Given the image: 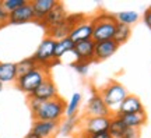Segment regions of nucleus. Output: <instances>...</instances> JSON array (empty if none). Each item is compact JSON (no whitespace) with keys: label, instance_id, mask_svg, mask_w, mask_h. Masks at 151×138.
Instances as JSON below:
<instances>
[{"label":"nucleus","instance_id":"obj_1","mask_svg":"<svg viewBox=\"0 0 151 138\" xmlns=\"http://www.w3.org/2000/svg\"><path fill=\"white\" fill-rule=\"evenodd\" d=\"M28 106H29L34 120L60 123L65 119L66 101L62 96L43 102L38 101L35 98H28Z\"/></svg>","mask_w":151,"mask_h":138},{"label":"nucleus","instance_id":"obj_2","mask_svg":"<svg viewBox=\"0 0 151 138\" xmlns=\"http://www.w3.org/2000/svg\"><path fill=\"white\" fill-rule=\"evenodd\" d=\"M90 18L92 22V41L94 42H102V41L113 39L115 28L118 24L115 14H111L108 11H101Z\"/></svg>","mask_w":151,"mask_h":138},{"label":"nucleus","instance_id":"obj_3","mask_svg":"<svg viewBox=\"0 0 151 138\" xmlns=\"http://www.w3.org/2000/svg\"><path fill=\"white\" fill-rule=\"evenodd\" d=\"M49 77H50V70L46 69V67H39L38 66L37 69H34L32 71L17 77L14 84H16L17 89L24 92L27 96H31L37 91L38 87Z\"/></svg>","mask_w":151,"mask_h":138},{"label":"nucleus","instance_id":"obj_4","mask_svg":"<svg viewBox=\"0 0 151 138\" xmlns=\"http://www.w3.org/2000/svg\"><path fill=\"white\" fill-rule=\"evenodd\" d=\"M99 95L102 96L105 105L109 107V110L112 112V114L118 110V107L120 106V103L123 102V99L129 95L127 89L124 88L123 84H120L116 80L108 81V84L99 91Z\"/></svg>","mask_w":151,"mask_h":138},{"label":"nucleus","instance_id":"obj_5","mask_svg":"<svg viewBox=\"0 0 151 138\" xmlns=\"http://www.w3.org/2000/svg\"><path fill=\"white\" fill-rule=\"evenodd\" d=\"M55 48H56V41L49 36H45L31 57L35 60V63L39 67H46L50 70V67H53L55 64L60 63L55 59Z\"/></svg>","mask_w":151,"mask_h":138},{"label":"nucleus","instance_id":"obj_6","mask_svg":"<svg viewBox=\"0 0 151 138\" xmlns=\"http://www.w3.org/2000/svg\"><path fill=\"white\" fill-rule=\"evenodd\" d=\"M86 116L88 117H111L112 112L109 110V107L105 105L102 96L99 95V92H94L86 105Z\"/></svg>","mask_w":151,"mask_h":138},{"label":"nucleus","instance_id":"obj_7","mask_svg":"<svg viewBox=\"0 0 151 138\" xmlns=\"http://www.w3.org/2000/svg\"><path fill=\"white\" fill-rule=\"evenodd\" d=\"M109 122L111 117H88L86 116L83 120H80L81 131L80 133L86 134V135H91V134H98L108 131Z\"/></svg>","mask_w":151,"mask_h":138},{"label":"nucleus","instance_id":"obj_8","mask_svg":"<svg viewBox=\"0 0 151 138\" xmlns=\"http://www.w3.org/2000/svg\"><path fill=\"white\" fill-rule=\"evenodd\" d=\"M71 53L74 54L77 61H84L88 64L94 63L95 61V42L92 39L77 42Z\"/></svg>","mask_w":151,"mask_h":138},{"label":"nucleus","instance_id":"obj_9","mask_svg":"<svg viewBox=\"0 0 151 138\" xmlns=\"http://www.w3.org/2000/svg\"><path fill=\"white\" fill-rule=\"evenodd\" d=\"M59 124L58 122H42L34 120L32 127L29 133L38 138H55L59 134Z\"/></svg>","mask_w":151,"mask_h":138},{"label":"nucleus","instance_id":"obj_10","mask_svg":"<svg viewBox=\"0 0 151 138\" xmlns=\"http://www.w3.org/2000/svg\"><path fill=\"white\" fill-rule=\"evenodd\" d=\"M67 16H69V13L66 10L65 4H63L62 1H58L56 6L49 11L48 16L45 17V20L41 22V25H42V27L45 28V31H46L49 28H53V27H56V25L62 24L63 21H66Z\"/></svg>","mask_w":151,"mask_h":138},{"label":"nucleus","instance_id":"obj_11","mask_svg":"<svg viewBox=\"0 0 151 138\" xmlns=\"http://www.w3.org/2000/svg\"><path fill=\"white\" fill-rule=\"evenodd\" d=\"M141 112H144V105H143L141 99L137 95L129 94L113 114L123 116V114H133V113H141Z\"/></svg>","mask_w":151,"mask_h":138},{"label":"nucleus","instance_id":"obj_12","mask_svg":"<svg viewBox=\"0 0 151 138\" xmlns=\"http://www.w3.org/2000/svg\"><path fill=\"white\" fill-rule=\"evenodd\" d=\"M31 21H35L31 1H27L22 7L9 14V24L11 25H22V24H27Z\"/></svg>","mask_w":151,"mask_h":138},{"label":"nucleus","instance_id":"obj_13","mask_svg":"<svg viewBox=\"0 0 151 138\" xmlns=\"http://www.w3.org/2000/svg\"><path fill=\"white\" fill-rule=\"evenodd\" d=\"M59 96V92H58V87L55 84V81L52 80V77H49L43 81L42 84L37 88V91L34 92L31 96L28 98H35L38 101H50V99H55Z\"/></svg>","mask_w":151,"mask_h":138},{"label":"nucleus","instance_id":"obj_14","mask_svg":"<svg viewBox=\"0 0 151 138\" xmlns=\"http://www.w3.org/2000/svg\"><path fill=\"white\" fill-rule=\"evenodd\" d=\"M119 45L113 39L111 41H102V42H95V61H105L109 57L118 52Z\"/></svg>","mask_w":151,"mask_h":138},{"label":"nucleus","instance_id":"obj_15","mask_svg":"<svg viewBox=\"0 0 151 138\" xmlns=\"http://www.w3.org/2000/svg\"><path fill=\"white\" fill-rule=\"evenodd\" d=\"M71 41L74 43L83 42V41H88L92 39V22L91 18L88 17L86 21H83L81 24H78L77 27H74L71 29L70 35H69Z\"/></svg>","mask_w":151,"mask_h":138},{"label":"nucleus","instance_id":"obj_16","mask_svg":"<svg viewBox=\"0 0 151 138\" xmlns=\"http://www.w3.org/2000/svg\"><path fill=\"white\" fill-rule=\"evenodd\" d=\"M29 1L32 4L34 17H35V21L38 24H41L45 20V17L49 14V11L58 3V0H29Z\"/></svg>","mask_w":151,"mask_h":138},{"label":"nucleus","instance_id":"obj_17","mask_svg":"<svg viewBox=\"0 0 151 138\" xmlns=\"http://www.w3.org/2000/svg\"><path fill=\"white\" fill-rule=\"evenodd\" d=\"M17 77V66L13 61H0V82L9 84L16 82Z\"/></svg>","mask_w":151,"mask_h":138},{"label":"nucleus","instance_id":"obj_18","mask_svg":"<svg viewBox=\"0 0 151 138\" xmlns=\"http://www.w3.org/2000/svg\"><path fill=\"white\" fill-rule=\"evenodd\" d=\"M119 117L122 119V122L124 123V126L129 127V128H137V130H140V128L147 123L146 112L133 113V114H123V116H119Z\"/></svg>","mask_w":151,"mask_h":138},{"label":"nucleus","instance_id":"obj_19","mask_svg":"<svg viewBox=\"0 0 151 138\" xmlns=\"http://www.w3.org/2000/svg\"><path fill=\"white\" fill-rule=\"evenodd\" d=\"M71 29H73V27H71L70 24L67 22V20H66V21H63L62 24H59V25L46 29V36L52 38V39H55V41L58 42V41H60V39L69 38Z\"/></svg>","mask_w":151,"mask_h":138},{"label":"nucleus","instance_id":"obj_20","mask_svg":"<svg viewBox=\"0 0 151 138\" xmlns=\"http://www.w3.org/2000/svg\"><path fill=\"white\" fill-rule=\"evenodd\" d=\"M78 126H80V119H78V116L65 117L59 124V134L60 135H65V137H69V135L76 133V130H77Z\"/></svg>","mask_w":151,"mask_h":138},{"label":"nucleus","instance_id":"obj_21","mask_svg":"<svg viewBox=\"0 0 151 138\" xmlns=\"http://www.w3.org/2000/svg\"><path fill=\"white\" fill-rule=\"evenodd\" d=\"M126 126L124 123L122 122V119L116 114H112L111 116V122H109V128H108V133L112 138H122L123 133L126 131Z\"/></svg>","mask_w":151,"mask_h":138},{"label":"nucleus","instance_id":"obj_22","mask_svg":"<svg viewBox=\"0 0 151 138\" xmlns=\"http://www.w3.org/2000/svg\"><path fill=\"white\" fill-rule=\"evenodd\" d=\"M76 43L71 41L70 38H65V39H60L56 42V48H55V59L60 61V59L63 57L66 53H70L73 52Z\"/></svg>","mask_w":151,"mask_h":138},{"label":"nucleus","instance_id":"obj_23","mask_svg":"<svg viewBox=\"0 0 151 138\" xmlns=\"http://www.w3.org/2000/svg\"><path fill=\"white\" fill-rule=\"evenodd\" d=\"M83 101V95L80 92H74L71 95L70 101L66 102V112H65V117H76L78 116V107L81 105Z\"/></svg>","mask_w":151,"mask_h":138},{"label":"nucleus","instance_id":"obj_24","mask_svg":"<svg viewBox=\"0 0 151 138\" xmlns=\"http://www.w3.org/2000/svg\"><path fill=\"white\" fill-rule=\"evenodd\" d=\"M115 18H116V21L118 24H123V25H127V27H132V25H134L136 22L139 21V13L137 11H119L115 14Z\"/></svg>","mask_w":151,"mask_h":138},{"label":"nucleus","instance_id":"obj_25","mask_svg":"<svg viewBox=\"0 0 151 138\" xmlns=\"http://www.w3.org/2000/svg\"><path fill=\"white\" fill-rule=\"evenodd\" d=\"M130 35H132V27H127V25H123V24H116L113 41L118 43L119 46L127 42Z\"/></svg>","mask_w":151,"mask_h":138},{"label":"nucleus","instance_id":"obj_26","mask_svg":"<svg viewBox=\"0 0 151 138\" xmlns=\"http://www.w3.org/2000/svg\"><path fill=\"white\" fill-rule=\"evenodd\" d=\"M16 66H17V74H18V77H20V75L27 74V73L32 71L34 69H37L38 67V64L35 63V60H34L31 56L20 60L18 63H16Z\"/></svg>","mask_w":151,"mask_h":138},{"label":"nucleus","instance_id":"obj_27","mask_svg":"<svg viewBox=\"0 0 151 138\" xmlns=\"http://www.w3.org/2000/svg\"><path fill=\"white\" fill-rule=\"evenodd\" d=\"M0 1H1L3 9L10 14V13H13V11H16L17 9L22 7V6L25 4L27 1H29V0H0Z\"/></svg>","mask_w":151,"mask_h":138},{"label":"nucleus","instance_id":"obj_28","mask_svg":"<svg viewBox=\"0 0 151 138\" xmlns=\"http://www.w3.org/2000/svg\"><path fill=\"white\" fill-rule=\"evenodd\" d=\"M70 66L74 69V71L77 73V74H80V75H87V74H88V70H90V64H88V63H84V61H77V60H74Z\"/></svg>","mask_w":151,"mask_h":138},{"label":"nucleus","instance_id":"obj_29","mask_svg":"<svg viewBox=\"0 0 151 138\" xmlns=\"http://www.w3.org/2000/svg\"><path fill=\"white\" fill-rule=\"evenodd\" d=\"M122 138H140V130L137 128H126V131L123 133Z\"/></svg>","mask_w":151,"mask_h":138},{"label":"nucleus","instance_id":"obj_30","mask_svg":"<svg viewBox=\"0 0 151 138\" xmlns=\"http://www.w3.org/2000/svg\"><path fill=\"white\" fill-rule=\"evenodd\" d=\"M6 24H9V13L3 9L1 1H0V28L4 27Z\"/></svg>","mask_w":151,"mask_h":138},{"label":"nucleus","instance_id":"obj_31","mask_svg":"<svg viewBox=\"0 0 151 138\" xmlns=\"http://www.w3.org/2000/svg\"><path fill=\"white\" fill-rule=\"evenodd\" d=\"M78 138H112L109 135L108 131H104V133H98V134H91V135H86L83 133H78Z\"/></svg>","mask_w":151,"mask_h":138},{"label":"nucleus","instance_id":"obj_32","mask_svg":"<svg viewBox=\"0 0 151 138\" xmlns=\"http://www.w3.org/2000/svg\"><path fill=\"white\" fill-rule=\"evenodd\" d=\"M143 21L146 24V27L151 31V10L147 9V10L144 11V14H143Z\"/></svg>","mask_w":151,"mask_h":138},{"label":"nucleus","instance_id":"obj_33","mask_svg":"<svg viewBox=\"0 0 151 138\" xmlns=\"http://www.w3.org/2000/svg\"><path fill=\"white\" fill-rule=\"evenodd\" d=\"M24 138H38V137H35L34 134H31V133H29V134H27V135H25V137H24Z\"/></svg>","mask_w":151,"mask_h":138},{"label":"nucleus","instance_id":"obj_34","mask_svg":"<svg viewBox=\"0 0 151 138\" xmlns=\"http://www.w3.org/2000/svg\"><path fill=\"white\" fill-rule=\"evenodd\" d=\"M1 89H3V84L0 82V92H1Z\"/></svg>","mask_w":151,"mask_h":138},{"label":"nucleus","instance_id":"obj_35","mask_svg":"<svg viewBox=\"0 0 151 138\" xmlns=\"http://www.w3.org/2000/svg\"><path fill=\"white\" fill-rule=\"evenodd\" d=\"M148 10H151V4H150V6H148Z\"/></svg>","mask_w":151,"mask_h":138}]
</instances>
